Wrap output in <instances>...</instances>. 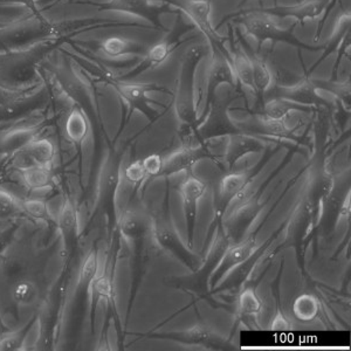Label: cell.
Segmentation results:
<instances>
[{
    "mask_svg": "<svg viewBox=\"0 0 351 351\" xmlns=\"http://www.w3.org/2000/svg\"><path fill=\"white\" fill-rule=\"evenodd\" d=\"M69 38L45 39L27 47L0 53V87L27 90L43 84L40 68L45 59Z\"/></svg>",
    "mask_w": 351,
    "mask_h": 351,
    "instance_id": "1",
    "label": "cell"
},
{
    "mask_svg": "<svg viewBox=\"0 0 351 351\" xmlns=\"http://www.w3.org/2000/svg\"><path fill=\"white\" fill-rule=\"evenodd\" d=\"M117 226L124 239L128 241L132 247L130 256V291H129L128 308H127V324L132 311V304L135 302L144 276L148 269L152 259L149 240L152 239L150 218L143 213L134 210H128L121 215L117 220Z\"/></svg>",
    "mask_w": 351,
    "mask_h": 351,
    "instance_id": "2",
    "label": "cell"
},
{
    "mask_svg": "<svg viewBox=\"0 0 351 351\" xmlns=\"http://www.w3.org/2000/svg\"><path fill=\"white\" fill-rule=\"evenodd\" d=\"M210 52V46L196 43L183 53L180 61V76L175 93V110L180 122V132H193L198 125V107L196 104L197 68Z\"/></svg>",
    "mask_w": 351,
    "mask_h": 351,
    "instance_id": "3",
    "label": "cell"
},
{
    "mask_svg": "<svg viewBox=\"0 0 351 351\" xmlns=\"http://www.w3.org/2000/svg\"><path fill=\"white\" fill-rule=\"evenodd\" d=\"M228 21H233L236 24L243 26L245 32L247 36L256 39L258 43V51L261 52V47L265 43L271 41L273 44L276 43H284L289 45L291 47L298 48V51H308V52H321L324 49V44L308 45L304 41L300 40L295 36V28L299 26L298 23L291 25V27L284 28L279 26L271 19V16L263 13L256 12H237L230 13L228 16H223L219 24L217 25L216 29L221 27Z\"/></svg>",
    "mask_w": 351,
    "mask_h": 351,
    "instance_id": "4",
    "label": "cell"
},
{
    "mask_svg": "<svg viewBox=\"0 0 351 351\" xmlns=\"http://www.w3.org/2000/svg\"><path fill=\"white\" fill-rule=\"evenodd\" d=\"M243 95L245 92L241 88H218L203 122L193 132L183 135L184 138L189 140L188 143L184 144L199 145L221 137L241 134V129L230 117L228 108L233 101Z\"/></svg>",
    "mask_w": 351,
    "mask_h": 351,
    "instance_id": "5",
    "label": "cell"
},
{
    "mask_svg": "<svg viewBox=\"0 0 351 351\" xmlns=\"http://www.w3.org/2000/svg\"><path fill=\"white\" fill-rule=\"evenodd\" d=\"M149 218L152 240L160 251L175 258L190 271L199 267L203 256L195 253L188 243H184L172 220L169 189H167L160 206L152 212V216Z\"/></svg>",
    "mask_w": 351,
    "mask_h": 351,
    "instance_id": "6",
    "label": "cell"
},
{
    "mask_svg": "<svg viewBox=\"0 0 351 351\" xmlns=\"http://www.w3.org/2000/svg\"><path fill=\"white\" fill-rule=\"evenodd\" d=\"M215 239L208 248V254L203 258L199 267L195 271H190L188 276H170L164 279V284L168 287L175 288L178 291L188 293L197 299L205 300L213 307H218V304L212 301L211 291H210V279L212 273L215 271L223 253L226 252L228 246L231 245L230 240L223 232L221 223L218 225L215 232Z\"/></svg>",
    "mask_w": 351,
    "mask_h": 351,
    "instance_id": "7",
    "label": "cell"
},
{
    "mask_svg": "<svg viewBox=\"0 0 351 351\" xmlns=\"http://www.w3.org/2000/svg\"><path fill=\"white\" fill-rule=\"evenodd\" d=\"M71 38L68 23H52L43 14H31L28 18L12 21L0 27V53L10 52L19 48L51 39V38Z\"/></svg>",
    "mask_w": 351,
    "mask_h": 351,
    "instance_id": "8",
    "label": "cell"
},
{
    "mask_svg": "<svg viewBox=\"0 0 351 351\" xmlns=\"http://www.w3.org/2000/svg\"><path fill=\"white\" fill-rule=\"evenodd\" d=\"M278 152V149L266 148L263 152V158L252 168L245 171H230L219 180V183L215 189V198H213V208L215 216L212 220L211 228L208 230V237L205 239L204 248L211 241L213 234L216 232L218 225L223 221V217L228 215V208H231L236 200L246 195V190L253 183V180L260 171L265 168L268 160Z\"/></svg>",
    "mask_w": 351,
    "mask_h": 351,
    "instance_id": "9",
    "label": "cell"
},
{
    "mask_svg": "<svg viewBox=\"0 0 351 351\" xmlns=\"http://www.w3.org/2000/svg\"><path fill=\"white\" fill-rule=\"evenodd\" d=\"M195 29L196 26L192 23L185 21L183 13H178L175 24L171 29L167 32V36L162 38L160 41H157L156 44L149 46L148 51L144 54L140 64H136L135 67L129 72L117 74L116 79L121 81H132L145 72L160 67L162 64L167 62L177 48L182 46L184 43L190 40L188 38H185V36H188L189 33H191Z\"/></svg>",
    "mask_w": 351,
    "mask_h": 351,
    "instance_id": "10",
    "label": "cell"
},
{
    "mask_svg": "<svg viewBox=\"0 0 351 351\" xmlns=\"http://www.w3.org/2000/svg\"><path fill=\"white\" fill-rule=\"evenodd\" d=\"M168 4L191 21L192 24L205 36L212 53H220L230 60V51L226 46L228 36H221L211 21L212 1L213 0H152Z\"/></svg>",
    "mask_w": 351,
    "mask_h": 351,
    "instance_id": "11",
    "label": "cell"
},
{
    "mask_svg": "<svg viewBox=\"0 0 351 351\" xmlns=\"http://www.w3.org/2000/svg\"><path fill=\"white\" fill-rule=\"evenodd\" d=\"M271 180V178H269L266 184ZM265 185H261L254 193L245 195L239 198V203H237L236 200L234 205H232L231 212L226 215L228 217H223L221 226L231 245L240 243L241 240L245 239L252 225L265 208L266 203H261L263 193L266 189Z\"/></svg>",
    "mask_w": 351,
    "mask_h": 351,
    "instance_id": "12",
    "label": "cell"
},
{
    "mask_svg": "<svg viewBox=\"0 0 351 351\" xmlns=\"http://www.w3.org/2000/svg\"><path fill=\"white\" fill-rule=\"evenodd\" d=\"M108 84L114 88V90L128 108L127 117L123 121L124 124L128 123L129 119L136 110H138L149 122H156L160 117V112L152 107L156 101L152 100L149 94L154 92L170 93L168 88L162 84H132L129 81L117 80L116 76L109 81Z\"/></svg>",
    "mask_w": 351,
    "mask_h": 351,
    "instance_id": "13",
    "label": "cell"
},
{
    "mask_svg": "<svg viewBox=\"0 0 351 351\" xmlns=\"http://www.w3.org/2000/svg\"><path fill=\"white\" fill-rule=\"evenodd\" d=\"M74 4L89 5L97 8L99 12L114 11V12L125 13L136 18H142L144 21H149L150 25L160 32H168V28H165L160 21V16L163 14L177 16L180 13L178 10H176L170 5H156L152 3V0H107L104 3L75 1Z\"/></svg>",
    "mask_w": 351,
    "mask_h": 351,
    "instance_id": "14",
    "label": "cell"
},
{
    "mask_svg": "<svg viewBox=\"0 0 351 351\" xmlns=\"http://www.w3.org/2000/svg\"><path fill=\"white\" fill-rule=\"evenodd\" d=\"M124 150H114L109 152L104 160L102 173H101L100 189H99V205L104 216L108 217L109 228L115 230L117 226L116 217V193L121 184V168Z\"/></svg>",
    "mask_w": 351,
    "mask_h": 351,
    "instance_id": "15",
    "label": "cell"
},
{
    "mask_svg": "<svg viewBox=\"0 0 351 351\" xmlns=\"http://www.w3.org/2000/svg\"><path fill=\"white\" fill-rule=\"evenodd\" d=\"M319 220V213L313 208L304 196L288 218L286 238L281 247H293L299 256V263H304V248L307 246L309 234Z\"/></svg>",
    "mask_w": 351,
    "mask_h": 351,
    "instance_id": "16",
    "label": "cell"
},
{
    "mask_svg": "<svg viewBox=\"0 0 351 351\" xmlns=\"http://www.w3.org/2000/svg\"><path fill=\"white\" fill-rule=\"evenodd\" d=\"M149 339H165L185 346H196L208 350L228 351L234 350L236 346L231 341L225 339L217 331L212 330L206 324H198L195 327L183 330L162 331L150 332Z\"/></svg>",
    "mask_w": 351,
    "mask_h": 351,
    "instance_id": "17",
    "label": "cell"
},
{
    "mask_svg": "<svg viewBox=\"0 0 351 351\" xmlns=\"http://www.w3.org/2000/svg\"><path fill=\"white\" fill-rule=\"evenodd\" d=\"M271 97H280L295 104L314 107L316 109L329 108V102L319 95V90L316 89L311 81V75H307L306 73L304 75L300 76L299 80L289 86L273 84L271 89L266 93L265 100Z\"/></svg>",
    "mask_w": 351,
    "mask_h": 351,
    "instance_id": "18",
    "label": "cell"
},
{
    "mask_svg": "<svg viewBox=\"0 0 351 351\" xmlns=\"http://www.w3.org/2000/svg\"><path fill=\"white\" fill-rule=\"evenodd\" d=\"M330 0H304L296 5H274L269 8H240V12H256L276 16L280 19L294 18L299 26H304L306 21H315L324 16Z\"/></svg>",
    "mask_w": 351,
    "mask_h": 351,
    "instance_id": "19",
    "label": "cell"
},
{
    "mask_svg": "<svg viewBox=\"0 0 351 351\" xmlns=\"http://www.w3.org/2000/svg\"><path fill=\"white\" fill-rule=\"evenodd\" d=\"M211 158H213V155L206 144H184L182 148L164 157L157 178H170L180 172L191 171L202 160Z\"/></svg>",
    "mask_w": 351,
    "mask_h": 351,
    "instance_id": "20",
    "label": "cell"
},
{
    "mask_svg": "<svg viewBox=\"0 0 351 351\" xmlns=\"http://www.w3.org/2000/svg\"><path fill=\"white\" fill-rule=\"evenodd\" d=\"M208 190V185L205 182L195 177L188 176L180 183V192L182 205H183L184 220L186 226V236H188V245L193 247L195 243V233H196L197 217H198V204L203 198L205 192Z\"/></svg>",
    "mask_w": 351,
    "mask_h": 351,
    "instance_id": "21",
    "label": "cell"
},
{
    "mask_svg": "<svg viewBox=\"0 0 351 351\" xmlns=\"http://www.w3.org/2000/svg\"><path fill=\"white\" fill-rule=\"evenodd\" d=\"M285 226L278 228L273 236L269 237L263 245H260L256 247V251L253 252L250 258L243 263H240L239 266L233 268L228 276H225L221 282L217 286L213 291H211V294H217L220 291H238L241 289L243 285L246 282V280L251 276L252 271L256 268V265L259 263L260 260L263 259V256L267 253L268 250L271 246V243L276 241V238L279 237L280 232L284 230Z\"/></svg>",
    "mask_w": 351,
    "mask_h": 351,
    "instance_id": "22",
    "label": "cell"
},
{
    "mask_svg": "<svg viewBox=\"0 0 351 351\" xmlns=\"http://www.w3.org/2000/svg\"><path fill=\"white\" fill-rule=\"evenodd\" d=\"M211 56V64L208 67V77H206V101H205L203 112L198 117V124L203 122L205 119L212 99L216 95L220 86L226 84L232 88H239L237 84L236 75L233 73L231 62L228 58L220 53H212Z\"/></svg>",
    "mask_w": 351,
    "mask_h": 351,
    "instance_id": "23",
    "label": "cell"
},
{
    "mask_svg": "<svg viewBox=\"0 0 351 351\" xmlns=\"http://www.w3.org/2000/svg\"><path fill=\"white\" fill-rule=\"evenodd\" d=\"M234 36L240 46L246 53L248 60L251 62L252 72H253V82L256 88V99H258V107L263 106V100L266 93L271 89L274 81V75L271 73V68L268 67L266 62V58H263L260 53L253 51L251 45L248 44L247 40L243 38V33L240 32L239 28H233Z\"/></svg>",
    "mask_w": 351,
    "mask_h": 351,
    "instance_id": "24",
    "label": "cell"
},
{
    "mask_svg": "<svg viewBox=\"0 0 351 351\" xmlns=\"http://www.w3.org/2000/svg\"><path fill=\"white\" fill-rule=\"evenodd\" d=\"M256 234H251L240 243L230 245L216 269L212 273L210 291H213L233 268L246 261L253 254V252L256 251Z\"/></svg>",
    "mask_w": 351,
    "mask_h": 351,
    "instance_id": "25",
    "label": "cell"
},
{
    "mask_svg": "<svg viewBox=\"0 0 351 351\" xmlns=\"http://www.w3.org/2000/svg\"><path fill=\"white\" fill-rule=\"evenodd\" d=\"M89 47L109 60H116L125 56H144L148 51L149 45L124 36H108L93 43Z\"/></svg>",
    "mask_w": 351,
    "mask_h": 351,
    "instance_id": "26",
    "label": "cell"
},
{
    "mask_svg": "<svg viewBox=\"0 0 351 351\" xmlns=\"http://www.w3.org/2000/svg\"><path fill=\"white\" fill-rule=\"evenodd\" d=\"M267 148L260 137L250 134H236L228 136V144L223 154V162L228 171H233L237 163L243 157L252 154H260Z\"/></svg>",
    "mask_w": 351,
    "mask_h": 351,
    "instance_id": "27",
    "label": "cell"
},
{
    "mask_svg": "<svg viewBox=\"0 0 351 351\" xmlns=\"http://www.w3.org/2000/svg\"><path fill=\"white\" fill-rule=\"evenodd\" d=\"M14 167L19 171L36 165H51L56 156L54 144L47 138H34L21 152L14 154Z\"/></svg>",
    "mask_w": 351,
    "mask_h": 351,
    "instance_id": "28",
    "label": "cell"
},
{
    "mask_svg": "<svg viewBox=\"0 0 351 351\" xmlns=\"http://www.w3.org/2000/svg\"><path fill=\"white\" fill-rule=\"evenodd\" d=\"M228 51H230V62H231L233 73L236 75L238 87L248 88L252 93L256 94V88L253 82V72L251 62L248 60L246 53L243 52L239 43L237 41L234 31L232 26L228 28Z\"/></svg>",
    "mask_w": 351,
    "mask_h": 351,
    "instance_id": "29",
    "label": "cell"
},
{
    "mask_svg": "<svg viewBox=\"0 0 351 351\" xmlns=\"http://www.w3.org/2000/svg\"><path fill=\"white\" fill-rule=\"evenodd\" d=\"M56 223L62 238L64 251L67 254H72L79 243V215L72 200H64Z\"/></svg>",
    "mask_w": 351,
    "mask_h": 351,
    "instance_id": "30",
    "label": "cell"
},
{
    "mask_svg": "<svg viewBox=\"0 0 351 351\" xmlns=\"http://www.w3.org/2000/svg\"><path fill=\"white\" fill-rule=\"evenodd\" d=\"M334 189H335L334 177L324 169H319L311 173L302 196L319 215V210L330 196L331 192L334 191Z\"/></svg>",
    "mask_w": 351,
    "mask_h": 351,
    "instance_id": "31",
    "label": "cell"
},
{
    "mask_svg": "<svg viewBox=\"0 0 351 351\" xmlns=\"http://www.w3.org/2000/svg\"><path fill=\"white\" fill-rule=\"evenodd\" d=\"M317 109L304 104H295L291 101L280 99V97H271L263 101V106L258 107L256 110L252 112L254 115L263 116L268 120L281 121L293 114V112H316Z\"/></svg>",
    "mask_w": 351,
    "mask_h": 351,
    "instance_id": "32",
    "label": "cell"
},
{
    "mask_svg": "<svg viewBox=\"0 0 351 351\" xmlns=\"http://www.w3.org/2000/svg\"><path fill=\"white\" fill-rule=\"evenodd\" d=\"M38 125L12 127L0 134V155H14L36 138Z\"/></svg>",
    "mask_w": 351,
    "mask_h": 351,
    "instance_id": "33",
    "label": "cell"
},
{
    "mask_svg": "<svg viewBox=\"0 0 351 351\" xmlns=\"http://www.w3.org/2000/svg\"><path fill=\"white\" fill-rule=\"evenodd\" d=\"M350 11H349V8L348 10L343 8L339 12L337 19H336L335 27H334V31L331 33L329 40L324 44V53H322L321 58H319V60L316 61L315 64L311 66L309 71H307L304 66V73L307 75H311V73L314 72L316 68L319 67V64H322L324 60H327V58H329L332 53L337 52V49H339L341 44L343 43L346 36L350 34Z\"/></svg>",
    "mask_w": 351,
    "mask_h": 351,
    "instance_id": "34",
    "label": "cell"
},
{
    "mask_svg": "<svg viewBox=\"0 0 351 351\" xmlns=\"http://www.w3.org/2000/svg\"><path fill=\"white\" fill-rule=\"evenodd\" d=\"M114 281L112 276L108 274L104 276H96L90 285V294H89V315H90V327L94 330L95 327V315L97 306L102 300L108 301L109 304L114 306Z\"/></svg>",
    "mask_w": 351,
    "mask_h": 351,
    "instance_id": "35",
    "label": "cell"
},
{
    "mask_svg": "<svg viewBox=\"0 0 351 351\" xmlns=\"http://www.w3.org/2000/svg\"><path fill=\"white\" fill-rule=\"evenodd\" d=\"M88 132H89V121L87 116L79 106L74 104L66 116V122H64L66 136L72 143L80 147L86 140Z\"/></svg>",
    "mask_w": 351,
    "mask_h": 351,
    "instance_id": "36",
    "label": "cell"
},
{
    "mask_svg": "<svg viewBox=\"0 0 351 351\" xmlns=\"http://www.w3.org/2000/svg\"><path fill=\"white\" fill-rule=\"evenodd\" d=\"M21 172L25 185L31 190L38 191L52 186L53 171L51 165H36Z\"/></svg>",
    "mask_w": 351,
    "mask_h": 351,
    "instance_id": "37",
    "label": "cell"
},
{
    "mask_svg": "<svg viewBox=\"0 0 351 351\" xmlns=\"http://www.w3.org/2000/svg\"><path fill=\"white\" fill-rule=\"evenodd\" d=\"M293 313L301 322H311L319 316V300L311 294H301L293 304Z\"/></svg>",
    "mask_w": 351,
    "mask_h": 351,
    "instance_id": "38",
    "label": "cell"
},
{
    "mask_svg": "<svg viewBox=\"0 0 351 351\" xmlns=\"http://www.w3.org/2000/svg\"><path fill=\"white\" fill-rule=\"evenodd\" d=\"M313 84L317 90H324L330 93L335 96L336 100H339L344 108L350 109V77L343 82L331 80H314L311 79Z\"/></svg>",
    "mask_w": 351,
    "mask_h": 351,
    "instance_id": "39",
    "label": "cell"
},
{
    "mask_svg": "<svg viewBox=\"0 0 351 351\" xmlns=\"http://www.w3.org/2000/svg\"><path fill=\"white\" fill-rule=\"evenodd\" d=\"M38 317L33 316L27 324L18 330L11 331L0 339V351H18L24 347L29 331L36 326Z\"/></svg>",
    "mask_w": 351,
    "mask_h": 351,
    "instance_id": "40",
    "label": "cell"
},
{
    "mask_svg": "<svg viewBox=\"0 0 351 351\" xmlns=\"http://www.w3.org/2000/svg\"><path fill=\"white\" fill-rule=\"evenodd\" d=\"M237 309L241 319L256 317L263 309V304L253 288H246L239 294Z\"/></svg>",
    "mask_w": 351,
    "mask_h": 351,
    "instance_id": "41",
    "label": "cell"
},
{
    "mask_svg": "<svg viewBox=\"0 0 351 351\" xmlns=\"http://www.w3.org/2000/svg\"><path fill=\"white\" fill-rule=\"evenodd\" d=\"M12 298L18 306L28 307L36 304V300L39 298V291L32 281L21 280L13 287Z\"/></svg>",
    "mask_w": 351,
    "mask_h": 351,
    "instance_id": "42",
    "label": "cell"
},
{
    "mask_svg": "<svg viewBox=\"0 0 351 351\" xmlns=\"http://www.w3.org/2000/svg\"><path fill=\"white\" fill-rule=\"evenodd\" d=\"M21 210L28 217H31L36 221H43L46 223H56L53 218L52 213L49 212L46 202L41 199H26L21 202Z\"/></svg>",
    "mask_w": 351,
    "mask_h": 351,
    "instance_id": "43",
    "label": "cell"
},
{
    "mask_svg": "<svg viewBox=\"0 0 351 351\" xmlns=\"http://www.w3.org/2000/svg\"><path fill=\"white\" fill-rule=\"evenodd\" d=\"M21 212H23L21 205L16 197L4 189H0V221L14 218Z\"/></svg>",
    "mask_w": 351,
    "mask_h": 351,
    "instance_id": "44",
    "label": "cell"
},
{
    "mask_svg": "<svg viewBox=\"0 0 351 351\" xmlns=\"http://www.w3.org/2000/svg\"><path fill=\"white\" fill-rule=\"evenodd\" d=\"M123 178L136 186V189L140 188L141 185L148 180L142 160H134L132 163L129 164L123 170Z\"/></svg>",
    "mask_w": 351,
    "mask_h": 351,
    "instance_id": "45",
    "label": "cell"
},
{
    "mask_svg": "<svg viewBox=\"0 0 351 351\" xmlns=\"http://www.w3.org/2000/svg\"><path fill=\"white\" fill-rule=\"evenodd\" d=\"M143 163L144 170L147 172V176L152 180H156L158 177L160 169H162V164H163V157L158 155V154H152L149 155L142 160Z\"/></svg>",
    "mask_w": 351,
    "mask_h": 351,
    "instance_id": "46",
    "label": "cell"
},
{
    "mask_svg": "<svg viewBox=\"0 0 351 351\" xmlns=\"http://www.w3.org/2000/svg\"><path fill=\"white\" fill-rule=\"evenodd\" d=\"M16 6L21 5L25 10H27L31 14H43L40 8L36 4V0H0V6Z\"/></svg>",
    "mask_w": 351,
    "mask_h": 351,
    "instance_id": "47",
    "label": "cell"
},
{
    "mask_svg": "<svg viewBox=\"0 0 351 351\" xmlns=\"http://www.w3.org/2000/svg\"><path fill=\"white\" fill-rule=\"evenodd\" d=\"M18 225L13 223L12 226L0 231V256L8 250V246L12 243L16 232L18 231Z\"/></svg>",
    "mask_w": 351,
    "mask_h": 351,
    "instance_id": "48",
    "label": "cell"
},
{
    "mask_svg": "<svg viewBox=\"0 0 351 351\" xmlns=\"http://www.w3.org/2000/svg\"><path fill=\"white\" fill-rule=\"evenodd\" d=\"M336 4H337V0H330L329 1V4H328L327 8L324 11V16H322V19H321L319 25H317V29H316L315 36H314V43L319 41V36H321V33L324 31V25L327 23L328 16L330 14L331 10L335 8Z\"/></svg>",
    "mask_w": 351,
    "mask_h": 351,
    "instance_id": "49",
    "label": "cell"
},
{
    "mask_svg": "<svg viewBox=\"0 0 351 351\" xmlns=\"http://www.w3.org/2000/svg\"><path fill=\"white\" fill-rule=\"evenodd\" d=\"M18 123H21V122H16V123L0 124V134L5 132V130H8V129L12 128V127H14V125H16Z\"/></svg>",
    "mask_w": 351,
    "mask_h": 351,
    "instance_id": "50",
    "label": "cell"
},
{
    "mask_svg": "<svg viewBox=\"0 0 351 351\" xmlns=\"http://www.w3.org/2000/svg\"><path fill=\"white\" fill-rule=\"evenodd\" d=\"M247 1L248 0H240L239 5H238V10H240V8H243V5L246 4ZM298 1H300V0H298Z\"/></svg>",
    "mask_w": 351,
    "mask_h": 351,
    "instance_id": "51",
    "label": "cell"
},
{
    "mask_svg": "<svg viewBox=\"0 0 351 351\" xmlns=\"http://www.w3.org/2000/svg\"><path fill=\"white\" fill-rule=\"evenodd\" d=\"M3 8H8V6H0V14H5V13H8V11H4V10H1Z\"/></svg>",
    "mask_w": 351,
    "mask_h": 351,
    "instance_id": "52",
    "label": "cell"
},
{
    "mask_svg": "<svg viewBox=\"0 0 351 351\" xmlns=\"http://www.w3.org/2000/svg\"><path fill=\"white\" fill-rule=\"evenodd\" d=\"M8 24V23H0V27H3L5 25Z\"/></svg>",
    "mask_w": 351,
    "mask_h": 351,
    "instance_id": "53",
    "label": "cell"
}]
</instances>
